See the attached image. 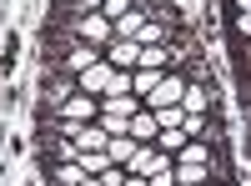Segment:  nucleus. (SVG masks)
Returning <instances> with one entry per match:
<instances>
[{"instance_id": "f257e3e1", "label": "nucleus", "mask_w": 251, "mask_h": 186, "mask_svg": "<svg viewBox=\"0 0 251 186\" xmlns=\"http://www.w3.org/2000/svg\"><path fill=\"white\" fill-rule=\"evenodd\" d=\"M100 55H106V51H96V46H86V40H75L71 51L50 55V71H66V76H80V71H91V66H96Z\"/></svg>"}, {"instance_id": "f03ea898", "label": "nucleus", "mask_w": 251, "mask_h": 186, "mask_svg": "<svg viewBox=\"0 0 251 186\" xmlns=\"http://www.w3.org/2000/svg\"><path fill=\"white\" fill-rule=\"evenodd\" d=\"M186 80H191L186 71H166V76H161V86H156L151 96H146V106H151V111H161V106H181V96H186Z\"/></svg>"}, {"instance_id": "7ed1b4c3", "label": "nucleus", "mask_w": 251, "mask_h": 186, "mask_svg": "<svg viewBox=\"0 0 251 186\" xmlns=\"http://www.w3.org/2000/svg\"><path fill=\"white\" fill-rule=\"evenodd\" d=\"M111 76H116V66H111L106 55H100L91 71H80V76H75V91H80V96H96V101H100V96L111 91Z\"/></svg>"}, {"instance_id": "20e7f679", "label": "nucleus", "mask_w": 251, "mask_h": 186, "mask_svg": "<svg viewBox=\"0 0 251 186\" xmlns=\"http://www.w3.org/2000/svg\"><path fill=\"white\" fill-rule=\"evenodd\" d=\"M46 116H55V121H96V116H100V101L75 91V96H66V101H60L55 111H46Z\"/></svg>"}, {"instance_id": "39448f33", "label": "nucleus", "mask_w": 251, "mask_h": 186, "mask_svg": "<svg viewBox=\"0 0 251 186\" xmlns=\"http://www.w3.org/2000/svg\"><path fill=\"white\" fill-rule=\"evenodd\" d=\"M141 51H146V46H141L136 35H126V40L116 35L111 46H106V60H111L116 71H136V66H141Z\"/></svg>"}, {"instance_id": "423d86ee", "label": "nucleus", "mask_w": 251, "mask_h": 186, "mask_svg": "<svg viewBox=\"0 0 251 186\" xmlns=\"http://www.w3.org/2000/svg\"><path fill=\"white\" fill-rule=\"evenodd\" d=\"M181 111H186V116H211V111H216V101H211V80H186Z\"/></svg>"}, {"instance_id": "0eeeda50", "label": "nucleus", "mask_w": 251, "mask_h": 186, "mask_svg": "<svg viewBox=\"0 0 251 186\" xmlns=\"http://www.w3.org/2000/svg\"><path fill=\"white\" fill-rule=\"evenodd\" d=\"M131 136H136V141H156V136H161V121H156L151 106H141V111L131 116Z\"/></svg>"}, {"instance_id": "6e6552de", "label": "nucleus", "mask_w": 251, "mask_h": 186, "mask_svg": "<svg viewBox=\"0 0 251 186\" xmlns=\"http://www.w3.org/2000/svg\"><path fill=\"white\" fill-rule=\"evenodd\" d=\"M50 181L55 186H80L86 171H80V161H50Z\"/></svg>"}, {"instance_id": "1a4fd4ad", "label": "nucleus", "mask_w": 251, "mask_h": 186, "mask_svg": "<svg viewBox=\"0 0 251 186\" xmlns=\"http://www.w3.org/2000/svg\"><path fill=\"white\" fill-rule=\"evenodd\" d=\"M136 146H141L136 136H111V146H106V151H111V161H116V166H126V161L136 156Z\"/></svg>"}, {"instance_id": "9d476101", "label": "nucleus", "mask_w": 251, "mask_h": 186, "mask_svg": "<svg viewBox=\"0 0 251 186\" xmlns=\"http://www.w3.org/2000/svg\"><path fill=\"white\" fill-rule=\"evenodd\" d=\"M106 166H116L111 151H80V171H86V176H100Z\"/></svg>"}, {"instance_id": "9b49d317", "label": "nucleus", "mask_w": 251, "mask_h": 186, "mask_svg": "<svg viewBox=\"0 0 251 186\" xmlns=\"http://www.w3.org/2000/svg\"><path fill=\"white\" fill-rule=\"evenodd\" d=\"M111 26H116V35L126 40V35H136V30L146 26V10H131V15H121V20H111Z\"/></svg>"}, {"instance_id": "f8f14e48", "label": "nucleus", "mask_w": 251, "mask_h": 186, "mask_svg": "<svg viewBox=\"0 0 251 186\" xmlns=\"http://www.w3.org/2000/svg\"><path fill=\"white\" fill-rule=\"evenodd\" d=\"M186 141H191V136H186L181 126H171V131H161V136H156V146H161V151H171V156H176V151L186 146Z\"/></svg>"}, {"instance_id": "ddd939ff", "label": "nucleus", "mask_w": 251, "mask_h": 186, "mask_svg": "<svg viewBox=\"0 0 251 186\" xmlns=\"http://www.w3.org/2000/svg\"><path fill=\"white\" fill-rule=\"evenodd\" d=\"M156 121H161V131H171V126H181V121H186V111H181V106H161Z\"/></svg>"}, {"instance_id": "4468645a", "label": "nucleus", "mask_w": 251, "mask_h": 186, "mask_svg": "<svg viewBox=\"0 0 251 186\" xmlns=\"http://www.w3.org/2000/svg\"><path fill=\"white\" fill-rule=\"evenodd\" d=\"M136 5H131V0H106V5H100V15H106V20H121V15H131Z\"/></svg>"}, {"instance_id": "2eb2a0df", "label": "nucleus", "mask_w": 251, "mask_h": 186, "mask_svg": "<svg viewBox=\"0 0 251 186\" xmlns=\"http://www.w3.org/2000/svg\"><path fill=\"white\" fill-rule=\"evenodd\" d=\"M206 121H211V116H186V121H181V131L201 141V136H206Z\"/></svg>"}, {"instance_id": "dca6fc26", "label": "nucleus", "mask_w": 251, "mask_h": 186, "mask_svg": "<svg viewBox=\"0 0 251 186\" xmlns=\"http://www.w3.org/2000/svg\"><path fill=\"white\" fill-rule=\"evenodd\" d=\"M236 35H241L246 46H251V15H236Z\"/></svg>"}, {"instance_id": "f3484780", "label": "nucleus", "mask_w": 251, "mask_h": 186, "mask_svg": "<svg viewBox=\"0 0 251 186\" xmlns=\"http://www.w3.org/2000/svg\"><path fill=\"white\" fill-rule=\"evenodd\" d=\"M236 10H241V15H251V0H236Z\"/></svg>"}, {"instance_id": "a211bd4d", "label": "nucleus", "mask_w": 251, "mask_h": 186, "mask_svg": "<svg viewBox=\"0 0 251 186\" xmlns=\"http://www.w3.org/2000/svg\"><path fill=\"white\" fill-rule=\"evenodd\" d=\"M211 186H231V181H226V176H211Z\"/></svg>"}, {"instance_id": "6ab92c4d", "label": "nucleus", "mask_w": 251, "mask_h": 186, "mask_svg": "<svg viewBox=\"0 0 251 186\" xmlns=\"http://www.w3.org/2000/svg\"><path fill=\"white\" fill-rule=\"evenodd\" d=\"M181 186H211V181H181Z\"/></svg>"}, {"instance_id": "aec40b11", "label": "nucleus", "mask_w": 251, "mask_h": 186, "mask_svg": "<svg viewBox=\"0 0 251 186\" xmlns=\"http://www.w3.org/2000/svg\"><path fill=\"white\" fill-rule=\"evenodd\" d=\"M246 80H251V60H246Z\"/></svg>"}]
</instances>
